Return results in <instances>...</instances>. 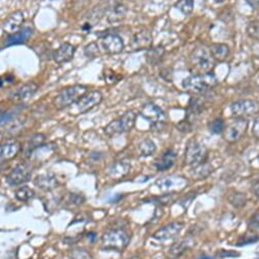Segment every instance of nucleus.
<instances>
[{"instance_id": "obj_25", "label": "nucleus", "mask_w": 259, "mask_h": 259, "mask_svg": "<svg viewBox=\"0 0 259 259\" xmlns=\"http://www.w3.org/2000/svg\"><path fill=\"white\" fill-rule=\"evenodd\" d=\"M209 50L215 63L225 62L230 54L229 46L224 43H213L209 46Z\"/></svg>"}, {"instance_id": "obj_6", "label": "nucleus", "mask_w": 259, "mask_h": 259, "mask_svg": "<svg viewBox=\"0 0 259 259\" xmlns=\"http://www.w3.org/2000/svg\"><path fill=\"white\" fill-rule=\"evenodd\" d=\"M103 99V95L100 91L93 90L87 92V93L78 100L75 104L68 107V113L72 116H79V115H85L90 110L93 109L94 107L98 106Z\"/></svg>"}, {"instance_id": "obj_21", "label": "nucleus", "mask_w": 259, "mask_h": 259, "mask_svg": "<svg viewBox=\"0 0 259 259\" xmlns=\"http://www.w3.org/2000/svg\"><path fill=\"white\" fill-rule=\"evenodd\" d=\"M176 159H177V153L173 149H168L165 150L161 155L158 156V158L154 162V165L157 171L164 172L172 168L176 162Z\"/></svg>"}, {"instance_id": "obj_15", "label": "nucleus", "mask_w": 259, "mask_h": 259, "mask_svg": "<svg viewBox=\"0 0 259 259\" xmlns=\"http://www.w3.org/2000/svg\"><path fill=\"white\" fill-rule=\"evenodd\" d=\"M183 229H184V223H182V221H173V223L165 225L164 227L157 230L153 234L152 238L157 240V241H162V242L168 241V240L177 237L182 232Z\"/></svg>"}, {"instance_id": "obj_28", "label": "nucleus", "mask_w": 259, "mask_h": 259, "mask_svg": "<svg viewBox=\"0 0 259 259\" xmlns=\"http://www.w3.org/2000/svg\"><path fill=\"white\" fill-rule=\"evenodd\" d=\"M138 151H139L140 156H143V157L151 156L156 151V145L151 139L146 138L138 144Z\"/></svg>"}, {"instance_id": "obj_34", "label": "nucleus", "mask_w": 259, "mask_h": 259, "mask_svg": "<svg viewBox=\"0 0 259 259\" xmlns=\"http://www.w3.org/2000/svg\"><path fill=\"white\" fill-rule=\"evenodd\" d=\"M225 127H226V123L223 119H215L213 120L211 123H209L208 125V129L209 131L212 133V134H215V135H218V134H223L224 130H225Z\"/></svg>"}, {"instance_id": "obj_48", "label": "nucleus", "mask_w": 259, "mask_h": 259, "mask_svg": "<svg viewBox=\"0 0 259 259\" xmlns=\"http://www.w3.org/2000/svg\"><path fill=\"white\" fill-rule=\"evenodd\" d=\"M212 1H214L215 3H221V2H224L225 0H212Z\"/></svg>"}, {"instance_id": "obj_31", "label": "nucleus", "mask_w": 259, "mask_h": 259, "mask_svg": "<svg viewBox=\"0 0 259 259\" xmlns=\"http://www.w3.org/2000/svg\"><path fill=\"white\" fill-rule=\"evenodd\" d=\"M126 13H127V7L122 4V3H119L117 4L112 12L109 13L108 15V22L109 23H117V22H121L123 18H125L126 16Z\"/></svg>"}, {"instance_id": "obj_7", "label": "nucleus", "mask_w": 259, "mask_h": 259, "mask_svg": "<svg viewBox=\"0 0 259 259\" xmlns=\"http://www.w3.org/2000/svg\"><path fill=\"white\" fill-rule=\"evenodd\" d=\"M208 151L204 144L197 140H190L187 144L186 151H185V164L189 166H197L200 163L207 160Z\"/></svg>"}, {"instance_id": "obj_10", "label": "nucleus", "mask_w": 259, "mask_h": 259, "mask_svg": "<svg viewBox=\"0 0 259 259\" xmlns=\"http://www.w3.org/2000/svg\"><path fill=\"white\" fill-rule=\"evenodd\" d=\"M231 113L234 118H248L259 113V101L255 99H240L232 103Z\"/></svg>"}, {"instance_id": "obj_2", "label": "nucleus", "mask_w": 259, "mask_h": 259, "mask_svg": "<svg viewBox=\"0 0 259 259\" xmlns=\"http://www.w3.org/2000/svg\"><path fill=\"white\" fill-rule=\"evenodd\" d=\"M217 78L214 73H194L192 76L184 79L182 86L183 88L192 93H205L208 90L214 88L217 85Z\"/></svg>"}, {"instance_id": "obj_49", "label": "nucleus", "mask_w": 259, "mask_h": 259, "mask_svg": "<svg viewBox=\"0 0 259 259\" xmlns=\"http://www.w3.org/2000/svg\"><path fill=\"white\" fill-rule=\"evenodd\" d=\"M4 169V163H0V172Z\"/></svg>"}, {"instance_id": "obj_45", "label": "nucleus", "mask_w": 259, "mask_h": 259, "mask_svg": "<svg viewBox=\"0 0 259 259\" xmlns=\"http://www.w3.org/2000/svg\"><path fill=\"white\" fill-rule=\"evenodd\" d=\"M246 2L253 9H259V0H246Z\"/></svg>"}, {"instance_id": "obj_29", "label": "nucleus", "mask_w": 259, "mask_h": 259, "mask_svg": "<svg viewBox=\"0 0 259 259\" xmlns=\"http://www.w3.org/2000/svg\"><path fill=\"white\" fill-rule=\"evenodd\" d=\"M191 242L190 240L188 239H185V240H182V241L180 242H177L175 243L169 250V256L171 258H178L180 257L182 254L185 253V251L188 250L191 246Z\"/></svg>"}, {"instance_id": "obj_47", "label": "nucleus", "mask_w": 259, "mask_h": 259, "mask_svg": "<svg viewBox=\"0 0 259 259\" xmlns=\"http://www.w3.org/2000/svg\"><path fill=\"white\" fill-rule=\"evenodd\" d=\"M198 259H213V258H211V257H209V256H202V257H200V258H198Z\"/></svg>"}, {"instance_id": "obj_12", "label": "nucleus", "mask_w": 259, "mask_h": 259, "mask_svg": "<svg viewBox=\"0 0 259 259\" xmlns=\"http://www.w3.org/2000/svg\"><path fill=\"white\" fill-rule=\"evenodd\" d=\"M140 116L149 123L151 127H158L166 121L165 113L158 105L153 103L145 104L141 109Z\"/></svg>"}, {"instance_id": "obj_37", "label": "nucleus", "mask_w": 259, "mask_h": 259, "mask_svg": "<svg viewBox=\"0 0 259 259\" xmlns=\"http://www.w3.org/2000/svg\"><path fill=\"white\" fill-rule=\"evenodd\" d=\"M71 259H92V256L82 248H76L70 252Z\"/></svg>"}, {"instance_id": "obj_11", "label": "nucleus", "mask_w": 259, "mask_h": 259, "mask_svg": "<svg viewBox=\"0 0 259 259\" xmlns=\"http://www.w3.org/2000/svg\"><path fill=\"white\" fill-rule=\"evenodd\" d=\"M33 170L32 166L28 163H20L8 173L5 178L6 183L9 186H21V185L29 182L32 178Z\"/></svg>"}, {"instance_id": "obj_8", "label": "nucleus", "mask_w": 259, "mask_h": 259, "mask_svg": "<svg viewBox=\"0 0 259 259\" xmlns=\"http://www.w3.org/2000/svg\"><path fill=\"white\" fill-rule=\"evenodd\" d=\"M249 123L245 118H234L226 125L223 132L224 139L229 143H236L241 140L247 132Z\"/></svg>"}, {"instance_id": "obj_36", "label": "nucleus", "mask_w": 259, "mask_h": 259, "mask_svg": "<svg viewBox=\"0 0 259 259\" xmlns=\"http://www.w3.org/2000/svg\"><path fill=\"white\" fill-rule=\"evenodd\" d=\"M99 45L97 42H92L90 44H88L85 47V54L87 55L88 58H98L100 53H99Z\"/></svg>"}, {"instance_id": "obj_13", "label": "nucleus", "mask_w": 259, "mask_h": 259, "mask_svg": "<svg viewBox=\"0 0 259 259\" xmlns=\"http://www.w3.org/2000/svg\"><path fill=\"white\" fill-rule=\"evenodd\" d=\"M152 45V35L148 30H141L136 32L130 40L129 47L132 51L148 50Z\"/></svg>"}, {"instance_id": "obj_23", "label": "nucleus", "mask_w": 259, "mask_h": 259, "mask_svg": "<svg viewBox=\"0 0 259 259\" xmlns=\"http://www.w3.org/2000/svg\"><path fill=\"white\" fill-rule=\"evenodd\" d=\"M32 35V29L31 28H24L21 29L20 31H17L13 34L7 35L4 41L5 46H13V45H18L26 42Z\"/></svg>"}, {"instance_id": "obj_35", "label": "nucleus", "mask_w": 259, "mask_h": 259, "mask_svg": "<svg viewBox=\"0 0 259 259\" xmlns=\"http://www.w3.org/2000/svg\"><path fill=\"white\" fill-rule=\"evenodd\" d=\"M247 34L250 38L259 41V21H252L248 24Z\"/></svg>"}, {"instance_id": "obj_27", "label": "nucleus", "mask_w": 259, "mask_h": 259, "mask_svg": "<svg viewBox=\"0 0 259 259\" xmlns=\"http://www.w3.org/2000/svg\"><path fill=\"white\" fill-rule=\"evenodd\" d=\"M164 53H165V50L162 46L151 47L147 50L146 60L151 65H156L162 61V59L164 57Z\"/></svg>"}, {"instance_id": "obj_38", "label": "nucleus", "mask_w": 259, "mask_h": 259, "mask_svg": "<svg viewBox=\"0 0 259 259\" xmlns=\"http://www.w3.org/2000/svg\"><path fill=\"white\" fill-rule=\"evenodd\" d=\"M67 202L73 206H80L85 202V197L82 194H69Z\"/></svg>"}, {"instance_id": "obj_9", "label": "nucleus", "mask_w": 259, "mask_h": 259, "mask_svg": "<svg viewBox=\"0 0 259 259\" xmlns=\"http://www.w3.org/2000/svg\"><path fill=\"white\" fill-rule=\"evenodd\" d=\"M102 51L106 54H119L125 49V43L122 37L117 33L107 32L100 35L99 44Z\"/></svg>"}, {"instance_id": "obj_22", "label": "nucleus", "mask_w": 259, "mask_h": 259, "mask_svg": "<svg viewBox=\"0 0 259 259\" xmlns=\"http://www.w3.org/2000/svg\"><path fill=\"white\" fill-rule=\"evenodd\" d=\"M130 171H131V164L127 161H117L113 164H110L107 169V175L112 179L119 180L127 176Z\"/></svg>"}, {"instance_id": "obj_42", "label": "nucleus", "mask_w": 259, "mask_h": 259, "mask_svg": "<svg viewBox=\"0 0 259 259\" xmlns=\"http://www.w3.org/2000/svg\"><path fill=\"white\" fill-rule=\"evenodd\" d=\"M252 133L256 139L259 140V117H257L254 121L253 128H252Z\"/></svg>"}, {"instance_id": "obj_39", "label": "nucleus", "mask_w": 259, "mask_h": 259, "mask_svg": "<svg viewBox=\"0 0 259 259\" xmlns=\"http://www.w3.org/2000/svg\"><path fill=\"white\" fill-rule=\"evenodd\" d=\"M16 116V112H5L0 113V127H3L7 124H9Z\"/></svg>"}, {"instance_id": "obj_20", "label": "nucleus", "mask_w": 259, "mask_h": 259, "mask_svg": "<svg viewBox=\"0 0 259 259\" xmlns=\"http://www.w3.org/2000/svg\"><path fill=\"white\" fill-rule=\"evenodd\" d=\"M36 187L43 191H52L59 186V181L52 173H45L37 177L34 181Z\"/></svg>"}, {"instance_id": "obj_26", "label": "nucleus", "mask_w": 259, "mask_h": 259, "mask_svg": "<svg viewBox=\"0 0 259 259\" xmlns=\"http://www.w3.org/2000/svg\"><path fill=\"white\" fill-rule=\"evenodd\" d=\"M212 172H213L212 166L206 160L197 166H194L191 171V177L196 180H203L209 177Z\"/></svg>"}, {"instance_id": "obj_43", "label": "nucleus", "mask_w": 259, "mask_h": 259, "mask_svg": "<svg viewBox=\"0 0 259 259\" xmlns=\"http://www.w3.org/2000/svg\"><path fill=\"white\" fill-rule=\"evenodd\" d=\"M251 191L253 192V194L259 198V179L258 180H254L252 182L251 185Z\"/></svg>"}, {"instance_id": "obj_33", "label": "nucleus", "mask_w": 259, "mask_h": 259, "mask_svg": "<svg viewBox=\"0 0 259 259\" xmlns=\"http://www.w3.org/2000/svg\"><path fill=\"white\" fill-rule=\"evenodd\" d=\"M194 3L195 0H178L175 7L184 15H190L194 10Z\"/></svg>"}, {"instance_id": "obj_5", "label": "nucleus", "mask_w": 259, "mask_h": 259, "mask_svg": "<svg viewBox=\"0 0 259 259\" xmlns=\"http://www.w3.org/2000/svg\"><path fill=\"white\" fill-rule=\"evenodd\" d=\"M131 240V236L124 229H112L105 232L101 238L102 247L106 250L123 251Z\"/></svg>"}, {"instance_id": "obj_17", "label": "nucleus", "mask_w": 259, "mask_h": 259, "mask_svg": "<svg viewBox=\"0 0 259 259\" xmlns=\"http://www.w3.org/2000/svg\"><path fill=\"white\" fill-rule=\"evenodd\" d=\"M24 21V12L22 10H15L5 18V21L2 24V29L7 35L13 34L21 30Z\"/></svg>"}, {"instance_id": "obj_19", "label": "nucleus", "mask_w": 259, "mask_h": 259, "mask_svg": "<svg viewBox=\"0 0 259 259\" xmlns=\"http://www.w3.org/2000/svg\"><path fill=\"white\" fill-rule=\"evenodd\" d=\"M22 150L21 143L17 141H11L0 144V163H4L14 158Z\"/></svg>"}, {"instance_id": "obj_4", "label": "nucleus", "mask_w": 259, "mask_h": 259, "mask_svg": "<svg viewBox=\"0 0 259 259\" xmlns=\"http://www.w3.org/2000/svg\"><path fill=\"white\" fill-rule=\"evenodd\" d=\"M137 114L134 110H128L123 116L110 122L103 130L106 136L115 137L128 133L135 127Z\"/></svg>"}, {"instance_id": "obj_30", "label": "nucleus", "mask_w": 259, "mask_h": 259, "mask_svg": "<svg viewBox=\"0 0 259 259\" xmlns=\"http://www.w3.org/2000/svg\"><path fill=\"white\" fill-rule=\"evenodd\" d=\"M228 200L231 204L236 208H241L246 205L247 203V197L246 194L239 192V191H233L228 195Z\"/></svg>"}, {"instance_id": "obj_44", "label": "nucleus", "mask_w": 259, "mask_h": 259, "mask_svg": "<svg viewBox=\"0 0 259 259\" xmlns=\"http://www.w3.org/2000/svg\"><path fill=\"white\" fill-rule=\"evenodd\" d=\"M218 256L219 257H223V258H225V257H236V256H239V254L238 253H236L235 251H220L219 253H218Z\"/></svg>"}, {"instance_id": "obj_50", "label": "nucleus", "mask_w": 259, "mask_h": 259, "mask_svg": "<svg viewBox=\"0 0 259 259\" xmlns=\"http://www.w3.org/2000/svg\"><path fill=\"white\" fill-rule=\"evenodd\" d=\"M257 259H259V258H257Z\"/></svg>"}, {"instance_id": "obj_1", "label": "nucleus", "mask_w": 259, "mask_h": 259, "mask_svg": "<svg viewBox=\"0 0 259 259\" xmlns=\"http://www.w3.org/2000/svg\"><path fill=\"white\" fill-rule=\"evenodd\" d=\"M189 63L195 73L212 72L215 67V61L212 58L209 47L205 45L198 46L191 52Z\"/></svg>"}, {"instance_id": "obj_46", "label": "nucleus", "mask_w": 259, "mask_h": 259, "mask_svg": "<svg viewBox=\"0 0 259 259\" xmlns=\"http://www.w3.org/2000/svg\"><path fill=\"white\" fill-rule=\"evenodd\" d=\"M87 238L89 240V242L94 243L96 241V239H97V234L95 232H89L87 234Z\"/></svg>"}, {"instance_id": "obj_3", "label": "nucleus", "mask_w": 259, "mask_h": 259, "mask_svg": "<svg viewBox=\"0 0 259 259\" xmlns=\"http://www.w3.org/2000/svg\"><path fill=\"white\" fill-rule=\"evenodd\" d=\"M87 92H89V89L84 85H73L65 87L62 89L57 97L54 98L53 104L60 110L68 108L72 104H75L78 100H80Z\"/></svg>"}, {"instance_id": "obj_41", "label": "nucleus", "mask_w": 259, "mask_h": 259, "mask_svg": "<svg viewBox=\"0 0 259 259\" xmlns=\"http://www.w3.org/2000/svg\"><path fill=\"white\" fill-rule=\"evenodd\" d=\"M178 129L180 130L181 132H184V133H187V132H190L192 130V125H191V122L190 121H182L179 125H178Z\"/></svg>"}, {"instance_id": "obj_14", "label": "nucleus", "mask_w": 259, "mask_h": 259, "mask_svg": "<svg viewBox=\"0 0 259 259\" xmlns=\"http://www.w3.org/2000/svg\"><path fill=\"white\" fill-rule=\"evenodd\" d=\"M156 187L162 192H173L175 190L184 189L187 185V181L182 177L171 176L160 178L155 183Z\"/></svg>"}, {"instance_id": "obj_40", "label": "nucleus", "mask_w": 259, "mask_h": 259, "mask_svg": "<svg viewBox=\"0 0 259 259\" xmlns=\"http://www.w3.org/2000/svg\"><path fill=\"white\" fill-rule=\"evenodd\" d=\"M248 228L256 233H259V210L252 214L248 221Z\"/></svg>"}, {"instance_id": "obj_24", "label": "nucleus", "mask_w": 259, "mask_h": 259, "mask_svg": "<svg viewBox=\"0 0 259 259\" xmlns=\"http://www.w3.org/2000/svg\"><path fill=\"white\" fill-rule=\"evenodd\" d=\"M45 142V136L43 134H35L27 141L25 147H24V156L29 158L32 156L33 152L41 147Z\"/></svg>"}, {"instance_id": "obj_18", "label": "nucleus", "mask_w": 259, "mask_h": 259, "mask_svg": "<svg viewBox=\"0 0 259 259\" xmlns=\"http://www.w3.org/2000/svg\"><path fill=\"white\" fill-rule=\"evenodd\" d=\"M75 52H76V46H73L68 42H65L53 52L52 58L53 61L58 65H63L68 63L73 58Z\"/></svg>"}, {"instance_id": "obj_32", "label": "nucleus", "mask_w": 259, "mask_h": 259, "mask_svg": "<svg viewBox=\"0 0 259 259\" xmlns=\"http://www.w3.org/2000/svg\"><path fill=\"white\" fill-rule=\"evenodd\" d=\"M35 196V192L28 186L17 188L14 192V198L20 202H28Z\"/></svg>"}, {"instance_id": "obj_16", "label": "nucleus", "mask_w": 259, "mask_h": 259, "mask_svg": "<svg viewBox=\"0 0 259 259\" xmlns=\"http://www.w3.org/2000/svg\"><path fill=\"white\" fill-rule=\"evenodd\" d=\"M38 91V85L35 82H29L18 87L10 94V99L15 102H23L32 98Z\"/></svg>"}]
</instances>
